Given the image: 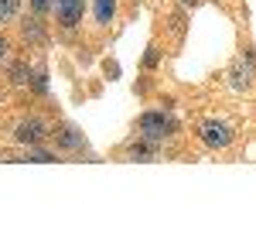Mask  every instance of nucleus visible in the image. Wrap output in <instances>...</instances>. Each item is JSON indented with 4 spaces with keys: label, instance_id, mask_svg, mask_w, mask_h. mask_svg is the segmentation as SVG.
Masks as SVG:
<instances>
[{
    "label": "nucleus",
    "instance_id": "obj_7",
    "mask_svg": "<svg viewBox=\"0 0 256 229\" xmlns=\"http://www.w3.org/2000/svg\"><path fill=\"white\" fill-rule=\"evenodd\" d=\"M116 14V0H96V21L99 24H110Z\"/></svg>",
    "mask_w": 256,
    "mask_h": 229
},
{
    "label": "nucleus",
    "instance_id": "obj_15",
    "mask_svg": "<svg viewBox=\"0 0 256 229\" xmlns=\"http://www.w3.org/2000/svg\"><path fill=\"white\" fill-rule=\"evenodd\" d=\"M181 4H184V7H195V4H198V0H181Z\"/></svg>",
    "mask_w": 256,
    "mask_h": 229
},
{
    "label": "nucleus",
    "instance_id": "obj_6",
    "mask_svg": "<svg viewBox=\"0 0 256 229\" xmlns=\"http://www.w3.org/2000/svg\"><path fill=\"white\" fill-rule=\"evenodd\" d=\"M55 144H58L62 151H82V147H86V137H82L76 127L65 123V127H58V134H55Z\"/></svg>",
    "mask_w": 256,
    "mask_h": 229
},
{
    "label": "nucleus",
    "instance_id": "obj_14",
    "mask_svg": "<svg viewBox=\"0 0 256 229\" xmlns=\"http://www.w3.org/2000/svg\"><path fill=\"white\" fill-rule=\"evenodd\" d=\"M7 58V38H0V62Z\"/></svg>",
    "mask_w": 256,
    "mask_h": 229
},
{
    "label": "nucleus",
    "instance_id": "obj_8",
    "mask_svg": "<svg viewBox=\"0 0 256 229\" xmlns=\"http://www.w3.org/2000/svg\"><path fill=\"white\" fill-rule=\"evenodd\" d=\"M154 154H158V144H150V140H144V137H140V144L130 147V157H137V161H147V157H154Z\"/></svg>",
    "mask_w": 256,
    "mask_h": 229
},
{
    "label": "nucleus",
    "instance_id": "obj_3",
    "mask_svg": "<svg viewBox=\"0 0 256 229\" xmlns=\"http://www.w3.org/2000/svg\"><path fill=\"white\" fill-rule=\"evenodd\" d=\"M48 137V123L41 120V116H28V120H20L18 127H14V140L24 144V147H31V144H41Z\"/></svg>",
    "mask_w": 256,
    "mask_h": 229
},
{
    "label": "nucleus",
    "instance_id": "obj_2",
    "mask_svg": "<svg viewBox=\"0 0 256 229\" xmlns=\"http://www.w3.org/2000/svg\"><path fill=\"white\" fill-rule=\"evenodd\" d=\"M198 137H202L205 147L218 151V147H229V144H232V127L222 123V120H205V123L198 127Z\"/></svg>",
    "mask_w": 256,
    "mask_h": 229
},
{
    "label": "nucleus",
    "instance_id": "obj_9",
    "mask_svg": "<svg viewBox=\"0 0 256 229\" xmlns=\"http://www.w3.org/2000/svg\"><path fill=\"white\" fill-rule=\"evenodd\" d=\"M18 161H55V154L44 151V147H38V144H31L24 154H18Z\"/></svg>",
    "mask_w": 256,
    "mask_h": 229
},
{
    "label": "nucleus",
    "instance_id": "obj_12",
    "mask_svg": "<svg viewBox=\"0 0 256 229\" xmlns=\"http://www.w3.org/2000/svg\"><path fill=\"white\" fill-rule=\"evenodd\" d=\"M18 4L20 0H0V24H7V21L18 14Z\"/></svg>",
    "mask_w": 256,
    "mask_h": 229
},
{
    "label": "nucleus",
    "instance_id": "obj_10",
    "mask_svg": "<svg viewBox=\"0 0 256 229\" xmlns=\"http://www.w3.org/2000/svg\"><path fill=\"white\" fill-rule=\"evenodd\" d=\"M20 35H24L28 41H44V31H41V21H38V18L24 21V28H20Z\"/></svg>",
    "mask_w": 256,
    "mask_h": 229
},
{
    "label": "nucleus",
    "instance_id": "obj_5",
    "mask_svg": "<svg viewBox=\"0 0 256 229\" xmlns=\"http://www.w3.org/2000/svg\"><path fill=\"white\" fill-rule=\"evenodd\" d=\"M253 76H256V58L253 55H239L236 65H232V72H229L232 89H246V86L253 82Z\"/></svg>",
    "mask_w": 256,
    "mask_h": 229
},
{
    "label": "nucleus",
    "instance_id": "obj_4",
    "mask_svg": "<svg viewBox=\"0 0 256 229\" xmlns=\"http://www.w3.org/2000/svg\"><path fill=\"white\" fill-rule=\"evenodd\" d=\"M82 14H86V0H55V18H58V24L65 31L79 28Z\"/></svg>",
    "mask_w": 256,
    "mask_h": 229
},
{
    "label": "nucleus",
    "instance_id": "obj_13",
    "mask_svg": "<svg viewBox=\"0 0 256 229\" xmlns=\"http://www.w3.org/2000/svg\"><path fill=\"white\" fill-rule=\"evenodd\" d=\"M28 4H31V11H34L38 18H44V14L55 7V0H28Z\"/></svg>",
    "mask_w": 256,
    "mask_h": 229
},
{
    "label": "nucleus",
    "instance_id": "obj_1",
    "mask_svg": "<svg viewBox=\"0 0 256 229\" xmlns=\"http://www.w3.org/2000/svg\"><path fill=\"white\" fill-rule=\"evenodd\" d=\"M137 130H140L144 140L160 144V140H168V137L178 130V123L171 120V116H164V113H144V116H140V123H137Z\"/></svg>",
    "mask_w": 256,
    "mask_h": 229
},
{
    "label": "nucleus",
    "instance_id": "obj_11",
    "mask_svg": "<svg viewBox=\"0 0 256 229\" xmlns=\"http://www.w3.org/2000/svg\"><path fill=\"white\" fill-rule=\"evenodd\" d=\"M10 82H14V86H24V82H31V65H28V62H18V65L10 69Z\"/></svg>",
    "mask_w": 256,
    "mask_h": 229
}]
</instances>
